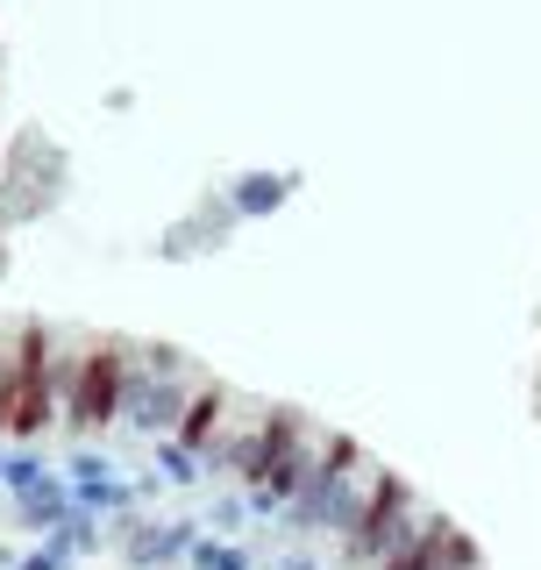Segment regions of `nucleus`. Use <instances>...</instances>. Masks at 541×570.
Instances as JSON below:
<instances>
[{"mask_svg":"<svg viewBox=\"0 0 541 570\" xmlns=\"http://www.w3.org/2000/svg\"><path fill=\"white\" fill-rule=\"evenodd\" d=\"M249 521V499H222V507H214V528H243Z\"/></svg>","mask_w":541,"mask_h":570,"instance_id":"obj_7","label":"nucleus"},{"mask_svg":"<svg viewBox=\"0 0 541 570\" xmlns=\"http://www.w3.org/2000/svg\"><path fill=\"white\" fill-rule=\"evenodd\" d=\"M65 563H71V549H65V542H50L43 557H22V563H14V570H65Z\"/></svg>","mask_w":541,"mask_h":570,"instance_id":"obj_6","label":"nucleus"},{"mask_svg":"<svg viewBox=\"0 0 541 570\" xmlns=\"http://www.w3.org/2000/svg\"><path fill=\"white\" fill-rule=\"evenodd\" d=\"M129 379H136V350L129 343H86L79 371H71V406H65L71 435H100V428H115L121 406H129Z\"/></svg>","mask_w":541,"mask_h":570,"instance_id":"obj_1","label":"nucleus"},{"mask_svg":"<svg viewBox=\"0 0 541 570\" xmlns=\"http://www.w3.org/2000/svg\"><path fill=\"white\" fill-rule=\"evenodd\" d=\"M157 471L178 478V485H193V478H200V456H193L186 442H157Z\"/></svg>","mask_w":541,"mask_h":570,"instance_id":"obj_4","label":"nucleus"},{"mask_svg":"<svg viewBox=\"0 0 541 570\" xmlns=\"http://www.w3.org/2000/svg\"><path fill=\"white\" fill-rule=\"evenodd\" d=\"M243 200H249V214L278 207V200H285V178H249V186H243Z\"/></svg>","mask_w":541,"mask_h":570,"instance_id":"obj_5","label":"nucleus"},{"mask_svg":"<svg viewBox=\"0 0 541 570\" xmlns=\"http://www.w3.org/2000/svg\"><path fill=\"white\" fill-rule=\"evenodd\" d=\"M193 542H200V534H193V521H165V528L150 521V528H129V563H136V570H171Z\"/></svg>","mask_w":541,"mask_h":570,"instance_id":"obj_2","label":"nucleus"},{"mask_svg":"<svg viewBox=\"0 0 541 570\" xmlns=\"http://www.w3.org/2000/svg\"><path fill=\"white\" fill-rule=\"evenodd\" d=\"M222 414H228V392L222 385H200L186 406V421H178V442H186L193 456H207L214 442H222Z\"/></svg>","mask_w":541,"mask_h":570,"instance_id":"obj_3","label":"nucleus"},{"mask_svg":"<svg viewBox=\"0 0 541 570\" xmlns=\"http://www.w3.org/2000/svg\"><path fill=\"white\" fill-rule=\"evenodd\" d=\"M0 478H8V456H0Z\"/></svg>","mask_w":541,"mask_h":570,"instance_id":"obj_9","label":"nucleus"},{"mask_svg":"<svg viewBox=\"0 0 541 570\" xmlns=\"http://www.w3.org/2000/svg\"><path fill=\"white\" fill-rule=\"evenodd\" d=\"M278 570H314V557H306V549H293V557H278Z\"/></svg>","mask_w":541,"mask_h":570,"instance_id":"obj_8","label":"nucleus"}]
</instances>
